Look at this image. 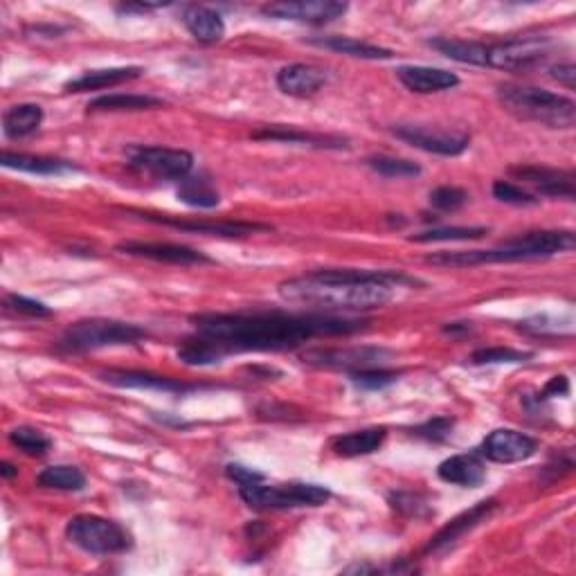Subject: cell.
Segmentation results:
<instances>
[{
	"label": "cell",
	"mask_w": 576,
	"mask_h": 576,
	"mask_svg": "<svg viewBox=\"0 0 576 576\" xmlns=\"http://www.w3.org/2000/svg\"><path fill=\"white\" fill-rule=\"evenodd\" d=\"M194 336L219 351L225 360L246 351H286L306 345L313 338L351 336L367 329L369 320L351 313H284V311H239L198 313L189 318Z\"/></svg>",
	"instance_id": "obj_1"
},
{
	"label": "cell",
	"mask_w": 576,
	"mask_h": 576,
	"mask_svg": "<svg viewBox=\"0 0 576 576\" xmlns=\"http://www.w3.org/2000/svg\"><path fill=\"white\" fill-rule=\"evenodd\" d=\"M417 277L401 270L367 268H324L279 284L286 302L306 304L320 313L372 311L390 304L399 288L419 286Z\"/></svg>",
	"instance_id": "obj_2"
},
{
	"label": "cell",
	"mask_w": 576,
	"mask_h": 576,
	"mask_svg": "<svg viewBox=\"0 0 576 576\" xmlns=\"http://www.w3.org/2000/svg\"><path fill=\"white\" fill-rule=\"evenodd\" d=\"M500 104L518 120L534 122L547 129H572L576 124L574 99L549 93L545 88L522 86V84H500Z\"/></svg>",
	"instance_id": "obj_3"
},
{
	"label": "cell",
	"mask_w": 576,
	"mask_h": 576,
	"mask_svg": "<svg viewBox=\"0 0 576 576\" xmlns=\"http://www.w3.org/2000/svg\"><path fill=\"white\" fill-rule=\"evenodd\" d=\"M142 338H147V331L133 322L108 320V318H88L77 320L75 324L63 331L59 340V349L66 354H86V351L133 345Z\"/></svg>",
	"instance_id": "obj_4"
},
{
	"label": "cell",
	"mask_w": 576,
	"mask_h": 576,
	"mask_svg": "<svg viewBox=\"0 0 576 576\" xmlns=\"http://www.w3.org/2000/svg\"><path fill=\"white\" fill-rule=\"evenodd\" d=\"M239 495L250 509L286 511L300 507H320V504L329 502L331 491L322 484H306V482L266 484L264 477V480L241 484Z\"/></svg>",
	"instance_id": "obj_5"
},
{
	"label": "cell",
	"mask_w": 576,
	"mask_h": 576,
	"mask_svg": "<svg viewBox=\"0 0 576 576\" xmlns=\"http://www.w3.org/2000/svg\"><path fill=\"white\" fill-rule=\"evenodd\" d=\"M66 538L81 552L93 556L122 554L133 545L131 534L122 525L102 516H93V513H79V516L70 518Z\"/></svg>",
	"instance_id": "obj_6"
},
{
	"label": "cell",
	"mask_w": 576,
	"mask_h": 576,
	"mask_svg": "<svg viewBox=\"0 0 576 576\" xmlns=\"http://www.w3.org/2000/svg\"><path fill=\"white\" fill-rule=\"evenodd\" d=\"M129 167L158 180H183L194 167V156L183 149L169 147H129Z\"/></svg>",
	"instance_id": "obj_7"
},
{
	"label": "cell",
	"mask_w": 576,
	"mask_h": 576,
	"mask_svg": "<svg viewBox=\"0 0 576 576\" xmlns=\"http://www.w3.org/2000/svg\"><path fill=\"white\" fill-rule=\"evenodd\" d=\"M549 52V41L545 36H527V39H511L504 43L489 45V57L486 66L500 70H529L543 63Z\"/></svg>",
	"instance_id": "obj_8"
},
{
	"label": "cell",
	"mask_w": 576,
	"mask_h": 576,
	"mask_svg": "<svg viewBox=\"0 0 576 576\" xmlns=\"http://www.w3.org/2000/svg\"><path fill=\"white\" fill-rule=\"evenodd\" d=\"M304 363L313 367L345 369V372H358V369L383 367L392 358V351L381 347H351V349H313L302 356Z\"/></svg>",
	"instance_id": "obj_9"
},
{
	"label": "cell",
	"mask_w": 576,
	"mask_h": 576,
	"mask_svg": "<svg viewBox=\"0 0 576 576\" xmlns=\"http://www.w3.org/2000/svg\"><path fill=\"white\" fill-rule=\"evenodd\" d=\"M349 9L340 0H295V3H273L261 7V14L277 21H297L309 25H324L345 16Z\"/></svg>",
	"instance_id": "obj_10"
},
{
	"label": "cell",
	"mask_w": 576,
	"mask_h": 576,
	"mask_svg": "<svg viewBox=\"0 0 576 576\" xmlns=\"http://www.w3.org/2000/svg\"><path fill=\"white\" fill-rule=\"evenodd\" d=\"M495 509H498V500L491 498V500L477 502L475 507L459 513L457 518L450 520L446 527H441L437 534L428 540V545L423 547V554L435 556V554H444L448 552V549H453L466 534H471L475 527H480L482 522L489 520L495 513Z\"/></svg>",
	"instance_id": "obj_11"
},
{
	"label": "cell",
	"mask_w": 576,
	"mask_h": 576,
	"mask_svg": "<svg viewBox=\"0 0 576 576\" xmlns=\"http://www.w3.org/2000/svg\"><path fill=\"white\" fill-rule=\"evenodd\" d=\"M538 450V441L525 432L498 428L484 437L480 446V455L495 464H518L534 457Z\"/></svg>",
	"instance_id": "obj_12"
},
{
	"label": "cell",
	"mask_w": 576,
	"mask_h": 576,
	"mask_svg": "<svg viewBox=\"0 0 576 576\" xmlns=\"http://www.w3.org/2000/svg\"><path fill=\"white\" fill-rule=\"evenodd\" d=\"M392 133L399 140L412 144V147L428 151V153H437V156H446V158H453V156H459V153H464L468 149V142H471V138L464 133L432 131V129H423V126H412V124L394 126Z\"/></svg>",
	"instance_id": "obj_13"
},
{
	"label": "cell",
	"mask_w": 576,
	"mask_h": 576,
	"mask_svg": "<svg viewBox=\"0 0 576 576\" xmlns=\"http://www.w3.org/2000/svg\"><path fill=\"white\" fill-rule=\"evenodd\" d=\"M511 176H516L522 183L534 187L538 194L552 196V198H565V201H574L576 185L572 171L552 169V167H538V165H520L511 167Z\"/></svg>",
	"instance_id": "obj_14"
},
{
	"label": "cell",
	"mask_w": 576,
	"mask_h": 576,
	"mask_svg": "<svg viewBox=\"0 0 576 576\" xmlns=\"http://www.w3.org/2000/svg\"><path fill=\"white\" fill-rule=\"evenodd\" d=\"M135 214H140L142 219H147V221L171 225V228H176V230L196 232V234H210V237H228V239H232V237H248V234L270 230L268 225L250 223V221H180V219H174V216H169V214H151V212H135Z\"/></svg>",
	"instance_id": "obj_15"
},
{
	"label": "cell",
	"mask_w": 576,
	"mask_h": 576,
	"mask_svg": "<svg viewBox=\"0 0 576 576\" xmlns=\"http://www.w3.org/2000/svg\"><path fill=\"white\" fill-rule=\"evenodd\" d=\"M117 250L131 257H144L153 261H165L176 266H196V264H214V261L201 250L176 246V243H144V241H126L117 246Z\"/></svg>",
	"instance_id": "obj_16"
},
{
	"label": "cell",
	"mask_w": 576,
	"mask_h": 576,
	"mask_svg": "<svg viewBox=\"0 0 576 576\" xmlns=\"http://www.w3.org/2000/svg\"><path fill=\"white\" fill-rule=\"evenodd\" d=\"M102 381L115 387H124V390H156V392H167V394H187L203 390L201 385L183 383L176 381V378L169 376H158L151 372H126V369H108V372L99 374Z\"/></svg>",
	"instance_id": "obj_17"
},
{
	"label": "cell",
	"mask_w": 576,
	"mask_h": 576,
	"mask_svg": "<svg viewBox=\"0 0 576 576\" xmlns=\"http://www.w3.org/2000/svg\"><path fill=\"white\" fill-rule=\"evenodd\" d=\"M327 84V72L311 63H291L277 72V88L291 97H311Z\"/></svg>",
	"instance_id": "obj_18"
},
{
	"label": "cell",
	"mask_w": 576,
	"mask_h": 576,
	"mask_svg": "<svg viewBox=\"0 0 576 576\" xmlns=\"http://www.w3.org/2000/svg\"><path fill=\"white\" fill-rule=\"evenodd\" d=\"M396 77L405 88L419 95L441 93V90H450L459 84L455 72L430 66H401L396 68Z\"/></svg>",
	"instance_id": "obj_19"
},
{
	"label": "cell",
	"mask_w": 576,
	"mask_h": 576,
	"mask_svg": "<svg viewBox=\"0 0 576 576\" xmlns=\"http://www.w3.org/2000/svg\"><path fill=\"white\" fill-rule=\"evenodd\" d=\"M439 480L448 484L464 486V489H477L486 480V466L480 453H459L444 459L437 468Z\"/></svg>",
	"instance_id": "obj_20"
},
{
	"label": "cell",
	"mask_w": 576,
	"mask_h": 576,
	"mask_svg": "<svg viewBox=\"0 0 576 576\" xmlns=\"http://www.w3.org/2000/svg\"><path fill=\"white\" fill-rule=\"evenodd\" d=\"M255 140H273V142H288V144H309V147L318 149H345L347 138H340V135H324V133H309L293 129V126H264L252 133Z\"/></svg>",
	"instance_id": "obj_21"
},
{
	"label": "cell",
	"mask_w": 576,
	"mask_h": 576,
	"mask_svg": "<svg viewBox=\"0 0 576 576\" xmlns=\"http://www.w3.org/2000/svg\"><path fill=\"white\" fill-rule=\"evenodd\" d=\"M140 66H126V68H102V70H88L77 79H70L63 90L68 93H86V90H99V88H111L120 86L124 81L138 79L142 75Z\"/></svg>",
	"instance_id": "obj_22"
},
{
	"label": "cell",
	"mask_w": 576,
	"mask_h": 576,
	"mask_svg": "<svg viewBox=\"0 0 576 576\" xmlns=\"http://www.w3.org/2000/svg\"><path fill=\"white\" fill-rule=\"evenodd\" d=\"M387 437V428H365V430H354L345 432V435H338L331 439L333 453L340 457H363L372 455L378 448L383 446V441Z\"/></svg>",
	"instance_id": "obj_23"
},
{
	"label": "cell",
	"mask_w": 576,
	"mask_h": 576,
	"mask_svg": "<svg viewBox=\"0 0 576 576\" xmlns=\"http://www.w3.org/2000/svg\"><path fill=\"white\" fill-rule=\"evenodd\" d=\"M183 23L201 43H219L225 34V23L219 12L203 5H189L183 12Z\"/></svg>",
	"instance_id": "obj_24"
},
{
	"label": "cell",
	"mask_w": 576,
	"mask_h": 576,
	"mask_svg": "<svg viewBox=\"0 0 576 576\" xmlns=\"http://www.w3.org/2000/svg\"><path fill=\"white\" fill-rule=\"evenodd\" d=\"M0 165L7 169L25 171V174H36V176H61V174H70V171H79V167L72 165V162L68 160L27 156V153H12V151H3V156H0Z\"/></svg>",
	"instance_id": "obj_25"
},
{
	"label": "cell",
	"mask_w": 576,
	"mask_h": 576,
	"mask_svg": "<svg viewBox=\"0 0 576 576\" xmlns=\"http://www.w3.org/2000/svg\"><path fill=\"white\" fill-rule=\"evenodd\" d=\"M311 43L320 45V48L338 52V54H347V57H356V59L383 61V59L394 57L392 50L381 48V45L358 41V39H349V36H318V39H311Z\"/></svg>",
	"instance_id": "obj_26"
},
{
	"label": "cell",
	"mask_w": 576,
	"mask_h": 576,
	"mask_svg": "<svg viewBox=\"0 0 576 576\" xmlns=\"http://www.w3.org/2000/svg\"><path fill=\"white\" fill-rule=\"evenodd\" d=\"M43 122V108L39 104H16L3 115V131L7 138L18 140L39 131Z\"/></svg>",
	"instance_id": "obj_27"
},
{
	"label": "cell",
	"mask_w": 576,
	"mask_h": 576,
	"mask_svg": "<svg viewBox=\"0 0 576 576\" xmlns=\"http://www.w3.org/2000/svg\"><path fill=\"white\" fill-rule=\"evenodd\" d=\"M430 48L444 54V57L459 61V63H471V66H486V57H489V45L477 43V41H464V39H430Z\"/></svg>",
	"instance_id": "obj_28"
},
{
	"label": "cell",
	"mask_w": 576,
	"mask_h": 576,
	"mask_svg": "<svg viewBox=\"0 0 576 576\" xmlns=\"http://www.w3.org/2000/svg\"><path fill=\"white\" fill-rule=\"evenodd\" d=\"M176 194L178 201H183L189 207H196V210H212V207L221 203V194L216 192V187L203 176L183 178Z\"/></svg>",
	"instance_id": "obj_29"
},
{
	"label": "cell",
	"mask_w": 576,
	"mask_h": 576,
	"mask_svg": "<svg viewBox=\"0 0 576 576\" xmlns=\"http://www.w3.org/2000/svg\"><path fill=\"white\" fill-rule=\"evenodd\" d=\"M162 106L160 97L153 95H133V93H113L102 95L88 102V111H149V108Z\"/></svg>",
	"instance_id": "obj_30"
},
{
	"label": "cell",
	"mask_w": 576,
	"mask_h": 576,
	"mask_svg": "<svg viewBox=\"0 0 576 576\" xmlns=\"http://www.w3.org/2000/svg\"><path fill=\"white\" fill-rule=\"evenodd\" d=\"M36 484L54 491H81L86 486V475L77 466L57 464L43 468L39 477H36Z\"/></svg>",
	"instance_id": "obj_31"
},
{
	"label": "cell",
	"mask_w": 576,
	"mask_h": 576,
	"mask_svg": "<svg viewBox=\"0 0 576 576\" xmlns=\"http://www.w3.org/2000/svg\"><path fill=\"white\" fill-rule=\"evenodd\" d=\"M9 441H12V446L23 450V453L30 457H43L52 446L50 437H45L41 430L30 428V426L14 428L12 432H9Z\"/></svg>",
	"instance_id": "obj_32"
},
{
	"label": "cell",
	"mask_w": 576,
	"mask_h": 576,
	"mask_svg": "<svg viewBox=\"0 0 576 576\" xmlns=\"http://www.w3.org/2000/svg\"><path fill=\"white\" fill-rule=\"evenodd\" d=\"M367 165L372 167L376 174H381L385 178H414L421 174V167L417 162L392 156H374L367 160Z\"/></svg>",
	"instance_id": "obj_33"
},
{
	"label": "cell",
	"mask_w": 576,
	"mask_h": 576,
	"mask_svg": "<svg viewBox=\"0 0 576 576\" xmlns=\"http://www.w3.org/2000/svg\"><path fill=\"white\" fill-rule=\"evenodd\" d=\"M534 358L531 351H520L511 347H484L473 351V365H495V363H527Z\"/></svg>",
	"instance_id": "obj_34"
},
{
	"label": "cell",
	"mask_w": 576,
	"mask_h": 576,
	"mask_svg": "<svg viewBox=\"0 0 576 576\" xmlns=\"http://www.w3.org/2000/svg\"><path fill=\"white\" fill-rule=\"evenodd\" d=\"M401 372H392V369H385V367H372V369H358V372H351L349 378L351 383L360 390H369V392H376V390H385L387 385H392L399 381Z\"/></svg>",
	"instance_id": "obj_35"
},
{
	"label": "cell",
	"mask_w": 576,
	"mask_h": 576,
	"mask_svg": "<svg viewBox=\"0 0 576 576\" xmlns=\"http://www.w3.org/2000/svg\"><path fill=\"white\" fill-rule=\"evenodd\" d=\"M387 502L392 504L394 511H399L401 516H408V518H430L432 513H435L430 509V504L421 498V495L410 493V491L390 493Z\"/></svg>",
	"instance_id": "obj_36"
},
{
	"label": "cell",
	"mask_w": 576,
	"mask_h": 576,
	"mask_svg": "<svg viewBox=\"0 0 576 576\" xmlns=\"http://www.w3.org/2000/svg\"><path fill=\"white\" fill-rule=\"evenodd\" d=\"M489 228H432L428 232L414 234L410 241L417 243H432V241H471L482 239Z\"/></svg>",
	"instance_id": "obj_37"
},
{
	"label": "cell",
	"mask_w": 576,
	"mask_h": 576,
	"mask_svg": "<svg viewBox=\"0 0 576 576\" xmlns=\"http://www.w3.org/2000/svg\"><path fill=\"white\" fill-rule=\"evenodd\" d=\"M468 203V192L462 187L441 185L430 192V205L439 212H457Z\"/></svg>",
	"instance_id": "obj_38"
},
{
	"label": "cell",
	"mask_w": 576,
	"mask_h": 576,
	"mask_svg": "<svg viewBox=\"0 0 576 576\" xmlns=\"http://www.w3.org/2000/svg\"><path fill=\"white\" fill-rule=\"evenodd\" d=\"M453 428H455L453 417H435V419H428L426 423H421V426H414L412 435L432 441V444H441V441H446L450 435H453Z\"/></svg>",
	"instance_id": "obj_39"
},
{
	"label": "cell",
	"mask_w": 576,
	"mask_h": 576,
	"mask_svg": "<svg viewBox=\"0 0 576 576\" xmlns=\"http://www.w3.org/2000/svg\"><path fill=\"white\" fill-rule=\"evenodd\" d=\"M493 196L502 203L509 205H536L538 198L534 194H529L516 183H509V180H495L493 183Z\"/></svg>",
	"instance_id": "obj_40"
},
{
	"label": "cell",
	"mask_w": 576,
	"mask_h": 576,
	"mask_svg": "<svg viewBox=\"0 0 576 576\" xmlns=\"http://www.w3.org/2000/svg\"><path fill=\"white\" fill-rule=\"evenodd\" d=\"M7 309H12L16 313H23V315H30V318H50L52 311L45 306L43 302H36V300H30V297H25V295H7Z\"/></svg>",
	"instance_id": "obj_41"
},
{
	"label": "cell",
	"mask_w": 576,
	"mask_h": 576,
	"mask_svg": "<svg viewBox=\"0 0 576 576\" xmlns=\"http://www.w3.org/2000/svg\"><path fill=\"white\" fill-rule=\"evenodd\" d=\"M225 475H228L230 480H232L234 484H237V486L257 482V480H264V473L255 471V468L241 466V464H228V466H225Z\"/></svg>",
	"instance_id": "obj_42"
},
{
	"label": "cell",
	"mask_w": 576,
	"mask_h": 576,
	"mask_svg": "<svg viewBox=\"0 0 576 576\" xmlns=\"http://www.w3.org/2000/svg\"><path fill=\"white\" fill-rule=\"evenodd\" d=\"M570 394V381H567V376L563 374H558L554 378H549V383L543 387V392L538 394V399L536 401H547V399H552V396H567Z\"/></svg>",
	"instance_id": "obj_43"
},
{
	"label": "cell",
	"mask_w": 576,
	"mask_h": 576,
	"mask_svg": "<svg viewBox=\"0 0 576 576\" xmlns=\"http://www.w3.org/2000/svg\"><path fill=\"white\" fill-rule=\"evenodd\" d=\"M549 72H552V77L558 81V84H563L570 90H574V86H576V68H574V63H558V66L549 68Z\"/></svg>",
	"instance_id": "obj_44"
},
{
	"label": "cell",
	"mask_w": 576,
	"mask_h": 576,
	"mask_svg": "<svg viewBox=\"0 0 576 576\" xmlns=\"http://www.w3.org/2000/svg\"><path fill=\"white\" fill-rule=\"evenodd\" d=\"M0 473H3V477H7V480H12L14 475H18V471L16 468L12 466V464H7V462H3L0 464Z\"/></svg>",
	"instance_id": "obj_45"
}]
</instances>
